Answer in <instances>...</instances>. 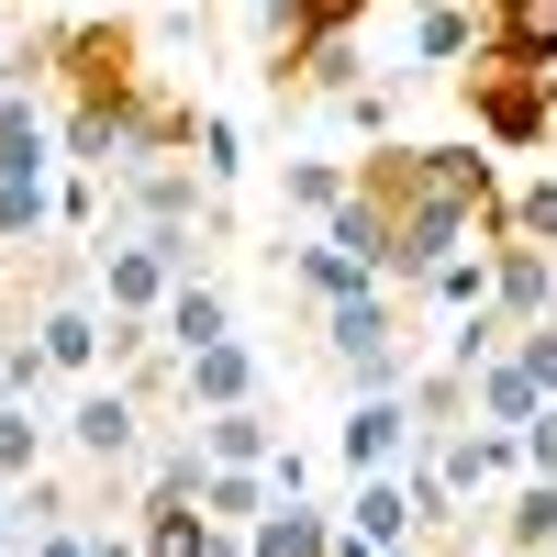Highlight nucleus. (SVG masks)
Wrapping results in <instances>:
<instances>
[{
    "instance_id": "nucleus-2",
    "label": "nucleus",
    "mask_w": 557,
    "mask_h": 557,
    "mask_svg": "<svg viewBox=\"0 0 557 557\" xmlns=\"http://www.w3.org/2000/svg\"><path fill=\"white\" fill-rule=\"evenodd\" d=\"M469 78V123H480V146L491 157H535L546 134H557V78H535V67H457Z\"/></svg>"
},
{
    "instance_id": "nucleus-26",
    "label": "nucleus",
    "mask_w": 557,
    "mask_h": 557,
    "mask_svg": "<svg viewBox=\"0 0 557 557\" xmlns=\"http://www.w3.org/2000/svg\"><path fill=\"white\" fill-rule=\"evenodd\" d=\"M268 491H278V502H312V457L278 446V457H268Z\"/></svg>"
},
{
    "instance_id": "nucleus-8",
    "label": "nucleus",
    "mask_w": 557,
    "mask_h": 557,
    "mask_svg": "<svg viewBox=\"0 0 557 557\" xmlns=\"http://www.w3.org/2000/svg\"><path fill=\"white\" fill-rule=\"evenodd\" d=\"M491 312L513 323V335L557 323V257H535V246H491Z\"/></svg>"
},
{
    "instance_id": "nucleus-15",
    "label": "nucleus",
    "mask_w": 557,
    "mask_h": 557,
    "mask_svg": "<svg viewBox=\"0 0 557 557\" xmlns=\"http://www.w3.org/2000/svg\"><path fill=\"white\" fill-rule=\"evenodd\" d=\"M469 412H480V435H524L546 401H535V380H524V368L502 357V368H480V380H469Z\"/></svg>"
},
{
    "instance_id": "nucleus-14",
    "label": "nucleus",
    "mask_w": 557,
    "mask_h": 557,
    "mask_svg": "<svg viewBox=\"0 0 557 557\" xmlns=\"http://www.w3.org/2000/svg\"><path fill=\"white\" fill-rule=\"evenodd\" d=\"M335 524H346L357 546H412V491H401V480H357Z\"/></svg>"
},
{
    "instance_id": "nucleus-25",
    "label": "nucleus",
    "mask_w": 557,
    "mask_h": 557,
    "mask_svg": "<svg viewBox=\"0 0 557 557\" xmlns=\"http://www.w3.org/2000/svg\"><path fill=\"white\" fill-rule=\"evenodd\" d=\"M335 112H346L357 134H380V146H391V89H380V78H368V89H346V101H335Z\"/></svg>"
},
{
    "instance_id": "nucleus-3",
    "label": "nucleus",
    "mask_w": 557,
    "mask_h": 557,
    "mask_svg": "<svg viewBox=\"0 0 557 557\" xmlns=\"http://www.w3.org/2000/svg\"><path fill=\"white\" fill-rule=\"evenodd\" d=\"M323 357H335L346 380H357V401H391V391H412V335H401L391 290H380V301L323 312Z\"/></svg>"
},
{
    "instance_id": "nucleus-16",
    "label": "nucleus",
    "mask_w": 557,
    "mask_h": 557,
    "mask_svg": "<svg viewBox=\"0 0 557 557\" xmlns=\"http://www.w3.org/2000/svg\"><path fill=\"white\" fill-rule=\"evenodd\" d=\"M190 435H201V457H212V469H268V457L290 446V435L268 424V412H212V424H190Z\"/></svg>"
},
{
    "instance_id": "nucleus-11",
    "label": "nucleus",
    "mask_w": 557,
    "mask_h": 557,
    "mask_svg": "<svg viewBox=\"0 0 557 557\" xmlns=\"http://www.w3.org/2000/svg\"><path fill=\"white\" fill-rule=\"evenodd\" d=\"M446 480H457V502H469V491H502V502H513V491H524V435H480V424H469V435L446 446Z\"/></svg>"
},
{
    "instance_id": "nucleus-22",
    "label": "nucleus",
    "mask_w": 557,
    "mask_h": 557,
    "mask_svg": "<svg viewBox=\"0 0 557 557\" xmlns=\"http://www.w3.org/2000/svg\"><path fill=\"white\" fill-rule=\"evenodd\" d=\"M424 290L457 312V323H469V312H491V246H469V257H446L435 278H424Z\"/></svg>"
},
{
    "instance_id": "nucleus-27",
    "label": "nucleus",
    "mask_w": 557,
    "mask_h": 557,
    "mask_svg": "<svg viewBox=\"0 0 557 557\" xmlns=\"http://www.w3.org/2000/svg\"><path fill=\"white\" fill-rule=\"evenodd\" d=\"M524 480H557V412H535V424H524Z\"/></svg>"
},
{
    "instance_id": "nucleus-24",
    "label": "nucleus",
    "mask_w": 557,
    "mask_h": 557,
    "mask_svg": "<svg viewBox=\"0 0 557 557\" xmlns=\"http://www.w3.org/2000/svg\"><path fill=\"white\" fill-rule=\"evenodd\" d=\"M513 368L535 380V401L557 412V323H535V335H513Z\"/></svg>"
},
{
    "instance_id": "nucleus-18",
    "label": "nucleus",
    "mask_w": 557,
    "mask_h": 557,
    "mask_svg": "<svg viewBox=\"0 0 557 557\" xmlns=\"http://www.w3.org/2000/svg\"><path fill=\"white\" fill-rule=\"evenodd\" d=\"M502 557H557V480H524L502 502Z\"/></svg>"
},
{
    "instance_id": "nucleus-5",
    "label": "nucleus",
    "mask_w": 557,
    "mask_h": 557,
    "mask_svg": "<svg viewBox=\"0 0 557 557\" xmlns=\"http://www.w3.org/2000/svg\"><path fill=\"white\" fill-rule=\"evenodd\" d=\"M134 446H146V401H134L123 380H89L78 412H67V457L78 469H123Z\"/></svg>"
},
{
    "instance_id": "nucleus-31",
    "label": "nucleus",
    "mask_w": 557,
    "mask_h": 557,
    "mask_svg": "<svg viewBox=\"0 0 557 557\" xmlns=\"http://www.w3.org/2000/svg\"><path fill=\"white\" fill-rule=\"evenodd\" d=\"M0 268H12V257H0Z\"/></svg>"
},
{
    "instance_id": "nucleus-1",
    "label": "nucleus",
    "mask_w": 557,
    "mask_h": 557,
    "mask_svg": "<svg viewBox=\"0 0 557 557\" xmlns=\"http://www.w3.org/2000/svg\"><path fill=\"white\" fill-rule=\"evenodd\" d=\"M201 278V235H112L101 246V323H123V335H157L168 301Z\"/></svg>"
},
{
    "instance_id": "nucleus-9",
    "label": "nucleus",
    "mask_w": 557,
    "mask_h": 557,
    "mask_svg": "<svg viewBox=\"0 0 557 557\" xmlns=\"http://www.w3.org/2000/svg\"><path fill=\"white\" fill-rule=\"evenodd\" d=\"M178 401H190L201 424H212V412H257V346L235 335V346H212V357H190V368H178Z\"/></svg>"
},
{
    "instance_id": "nucleus-28",
    "label": "nucleus",
    "mask_w": 557,
    "mask_h": 557,
    "mask_svg": "<svg viewBox=\"0 0 557 557\" xmlns=\"http://www.w3.org/2000/svg\"><path fill=\"white\" fill-rule=\"evenodd\" d=\"M23 557H89V524H34Z\"/></svg>"
},
{
    "instance_id": "nucleus-10",
    "label": "nucleus",
    "mask_w": 557,
    "mask_h": 557,
    "mask_svg": "<svg viewBox=\"0 0 557 557\" xmlns=\"http://www.w3.org/2000/svg\"><path fill=\"white\" fill-rule=\"evenodd\" d=\"M157 346L190 368V357H212V346H235V301L212 290V278H190V290L168 301V323H157Z\"/></svg>"
},
{
    "instance_id": "nucleus-29",
    "label": "nucleus",
    "mask_w": 557,
    "mask_h": 557,
    "mask_svg": "<svg viewBox=\"0 0 557 557\" xmlns=\"http://www.w3.org/2000/svg\"><path fill=\"white\" fill-rule=\"evenodd\" d=\"M0 78H12V23H0Z\"/></svg>"
},
{
    "instance_id": "nucleus-7",
    "label": "nucleus",
    "mask_w": 557,
    "mask_h": 557,
    "mask_svg": "<svg viewBox=\"0 0 557 557\" xmlns=\"http://www.w3.org/2000/svg\"><path fill=\"white\" fill-rule=\"evenodd\" d=\"M401 457H412V401H357L346 424H335V469L346 480H401Z\"/></svg>"
},
{
    "instance_id": "nucleus-23",
    "label": "nucleus",
    "mask_w": 557,
    "mask_h": 557,
    "mask_svg": "<svg viewBox=\"0 0 557 557\" xmlns=\"http://www.w3.org/2000/svg\"><path fill=\"white\" fill-rule=\"evenodd\" d=\"M190 168L212 178V190H235V178H246V134H235V112H201V146H190Z\"/></svg>"
},
{
    "instance_id": "nucleus-6",
    "label": "nucleus",
    "mask_w": 557,
    "mask_h": 557,
    "mask_svg": "<svg viewBox=\"0 0 557 557\" xmlns=\"http://www.w3.org/2000/svg\"><path fill=\"white\" fill-rule=\"evenodd\" d=\"M480 57L557 78V0H480ZM480 57H469V67H480Z\"/></svg>"
},
{
    "instance_id": "nucleus-20",
    "label": "nucleus",
    "mask_w": 557,
    "mask_h": 557,
    "mask_svg": "<svg viewBox=\"0 0 557 557\" xmlns=\"http://www.w3.org/2000/svg\"><path fill=\"white\" fill-rule=\"evenodd\" d=\"M502 246L557 257V178H524V190H502Z\"/></svg>"
},
{
    "instance_id": "nucleus-12",
    "label": "nucleus",
    "mask_w": 557,
    "mask_h": 557,
    "mask_svg": "<svg viewBox=\"0 0 557 557\" xmlns=\"http://www.w3.org/2000/svg\"><path fill=\"white\" fill-rule=\"evenodd\" d=\"M278 201L312 212V223H335L357 201V157H290V168H278Z\"/></svg>"
},
{
    "instance_id": "nucleus-4",
    "label": "nucleus",
    "mask_w": 557,
    "mask_h": 557,
    "mask_svg": "<svg viewBox=\"0 0 557 557\" xmlns=\"http://www.w3.org/2000/svg\"><path fill=\"white\" fill-rule=\"evenodd\" d=\"M34 357H45V380H101V357H112V323H101V301L78 290V268H57V301L34 312Z\"/></svg>"
},
{
    "instance_id": "nucleus-13",
    "label": "nucleus",
    "mask_w": 557,
    "mask_h": 557,
    "mask_svg": "<svg viewBox=\"0 0 557 557\" xmlns=\"http://www.w3.org/2000/svg\"><path fill=\"white\" fill-rule=\"evenodd\" d=\"M290 290H301L312 312H346V301H380V278H368L357 257H335V246H301V257H290Z\"/></svg>"
},
{
    "instance_id": "nucleus-19",
    "label": "nucleus",
    "mask_w": 557,
    "mask_h": 557,
    "mask_svg": "<svg viewBox=\"0 0 557 557\" xmlns=\"http://www.w3.org/2000/svg\"><path fill=\"white\" fill-rule=\"evenodd\" d=\"M457 57H480V12H457V0L412 12V67H457Z\"/></svg>"
},
{
    "instance_id": "nucleus-30",
    "label": "nucleus",
    "mask_w": 557,
    "mask_h": 557,
    "mask_svg": "<svg viewBox=\"0 0 557 557\" xmlns=\"http://www.w3.org/2000/svg\"><path fill=\"white\" fill-rule=\"evenodd\" d=\"M0 557H12V513H0Z\"/></svg>"
},
{
    "instance_id": "nucleus-21",
    "label": "nucleus",
    "mask_w": 557,
    "mask_h": 557,
    "mask_svg": "<svg viewBox=\"0 0 557 557\" xmlns=\"http://www.w3.org/2000/svg\"><path fill=\"white\" fill-rule=\"evenodd\" d=\"M34 469H45V412L34 401H12V412H0V491H34Z\"/></svg>"
},
{
    "instance_id": "nucleus-17",
    "label": "nucleus",
    "mask_w": 557,
    "mask_h": 557,
    "mask_svg": "<svg viewBox=\"0 0 557 557\" xmlns=\"http://www.w3.org/2000/svg\"><path fill=\"white\" fill-rule=\"evenodd\" d=\"M335 535H346L335 513H312V502H278V513L246 535V557H335Z\"/></svg>"
}]
</instances>
